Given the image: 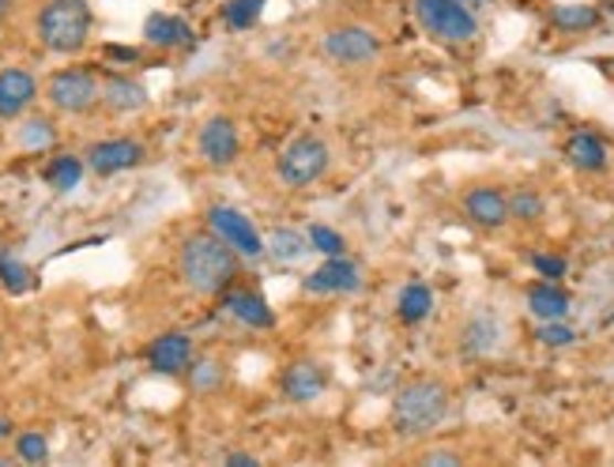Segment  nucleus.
<instances>
[{"mask_svg":"<svg viewBox=\"0 0 614 467\" xmlns=\"http://www.w3.org/2000/svg\"><path fill=\"white\" fill-rule=\"evenodd\" d=\"M178 272L192 295L223 298L226 290H231V283L237 279V272H242V256L208 226V231H197L181 242Z\"/></svg>","mask_w":614,"mask_h":467,"instance_id":"1","label":"nucleus"},{"mask_svg":"<svg viewBox=\"0 0 614 467\" xmlns=\"http://www.w3.org/2000/svg\"><path fill=\"white\" fill-rule=\"evenodd\" d=\"M453 411V389L437 378H419L392 396L389 426L396 437H426L448 418Z\"/></svg>","mask_w":614,"mask_h":467,"instance_id":"2","label":"nucleus"},{"mask_svg":"<svg viewBox=\"0 0 614 467\" xmlns=\"http://www.w3.org/2000/svg\"><path fill=\"white\" fill-rule=\"evenodd\" d=\"M91 26H95V12H91V0H45L39 8V42L57 57H72L91 42Z\"/></svg>","mask_w":614,"mask_h":467,"instance_id":"3","label":"nucleus"},{"mask_svg":"<svg viewBox=\"0 0 614 467\" xmlns=\"http://www.w3.org/2000/svg\"><path fill=\"white\" fill-rule=\"evenodd\" d=\"M328 170H332V148H328V140L325 136H317V132L295 136V140H290L276 159L279 185L295 189V192L317 185Z\"/></svg>","mask_w":614,"mask_h":467,"instance_id":"4","label":"nucleus"},{"mask_svg":"<svg viewBox=\"0 0 614 467\" xmlns=\"http://www.w3.org/2000/svg\"><path fill=\"white\" fill-rule=\"evenodd\" d=\"M415 20L430 39L445 45H464L479 39V20L464 0H415Z\"/></svg>","mask_w":614,"mask_h":467,"instance_id":"5","label":"nucleus"},{"mask_svg":"<svg viewBox=\"0 0 614 467\" xmlns=\"http://www.w3.org/2000/svg\"><path fill=\"white\" fill-rule=\"evenodd\" d=\"M317 50L332 64H339V68H362V64L381 57L384 39L362 23H336L328 31H320Z\"/></svg>","mask_w":614,"mask_h":467,"instance_id":"6","label":"nucleus"},{"mask_svg":"<svg viewBox=\"0 0 614 467\" xmlns=\"http://www.w3.org/2000/svg\"><path fill=\"white\" fill-rule=\"evenodd\" d=\"M45 98H50V106L57 114L84 117L103 103V84H98V76L91 68H61L45 84Z\"/></svg>","mask_w":614,"mask_h":467,"instance_id":"7","label":"nucleus"},{"mask_svg":"<svg viewBox=\"0 0 614 467\" xmlns=\"http://www.w3.org/2000/svg\"><path fill=\"white\" fill-rule=\"evenodd\" d=\"M460 215L467 219V226L483 234H498L512 223L509 219V189L498 185V181H475L460 192Z\"/></svg>","mask_w":614,"mask_h":467,"instance_id":"8","label":"nucleus"},{"mask_svg":"<svg viewBox=\"0 0 614 467\" xmlns=\"http://www.w3.org/2000/svg\"><path fill=\"white\" fill-rule=\"evenodd\" d=\"M197 151H200V159H204L208 167L226 170V167H234L237 155H242V132H237V125L226 114H215V117H208V121L200 125Z\"/></svg>","mask_w":614,"mask_h":467,"instance_id":"9","label":"nucleus"},{"mask_svg":"<svg viewBox=\"0 0 614 467\" xmlns=\"http://www.w3.org/2000/svg\"><path fill=\"white\" fill-rule=\"evenodd\" d=\"M208 226H212V231L223 237V242L231 245L237 256H245V261H256V256H264V237H261V231H256L253 219L242 215L237 208H226V204L208 208Z\"/></svg>","mask_w":614,"mask_h":467,"instance_id":"10","label":"nucleus"},{"mask_svg":"<svg viewBox=\"0 0 614 467\" xmlns=\"http://www.w3.org/2000/svg\"><path fill=\"white\" fill-rule=\"evenodd\" d=\"M328 384H332V373H328V365L317 359H298L279 373V392L290 404H301V407L325 396Z\"/></svg>","mask_w":614,"mask_h":467,"instance_id":"11","label":"nucleus"},{"mask_svg":"<svg viewBox=\"0 0 614 467\" xmlns=\"http://www.w3.org/2000/svg\"><path fill=\"white\" fill-rule=\"evenodd\" d=\"M301 287H306V295H320V298L354 295V290H362V268L351 256H325V264L309 272Z\"/></svg>","mask_w":614,"mask_h":467,"instance_id":"12","label":"nucleus"},{"mask_svg":"<svg viewBox=\"0 0 614 467\" xmlns=\"http://www.w3.org/2000/svg\"><path fill=\"white\" fill-rule=\"evenodd\" d=\"M148 151H144L140 140H128V136H117V140H98L95 148L87 151V170L98 173V178H114V173L144 167Z\"/></svg>","mask_w":614,"mask_h":467,"instance_id":"13","label":"nucleus"},{"mask_svg":"<svg viewBox=\"0 0 614 467\" xmlns=\"http://www.w3.org/2000/svg\"><path fill=\"white\" fill-rule=\"evenodd\" d=\"M39 98V79L27 68H0V121H20Z\"/></svg>","mask_w":614,"mask_h":467,"instance_id":"14","label":"nucleus"},{"mask_svg":"<svg viewBox=\"0 0 614 467\" xmlns=\"http://www.w3.org/2000/svg\"><path fill=\"white\" fill-rule=\"evenodd\" d=\"M565 159L573 170L581 173H607L611 170V148L603 144V136H595L592 128H576L565 140Z\"/></svg>","mask_w":614,"mask_h":467,"instance_id":"15","label":"nucleus"},{"mask_svg":"<svg viewBox=\"0 0 614 467\" xmlns=\"http://www.w3.org/2000/svg\"><path fill=\"white\" fill-rule=\"evenodd\" d=\"M148 365L155 373H167V378H178L192 365V340L186 332H162L159 340H151L148 347Z\"/></svg>","mask_w":614,"mask_h":467,"instance_id":"16","label":"nucleus"},{"mask_svg":"<svg viewBox=\"0 0 614 467\" xmlns=\"http://www.w3.org/2000/svg\"><path fill=\"white\" fill-rule=\"evenodd\" d=\"M460 354L467 359H490L494 351L501 347V325L494 314H472L460 328Z\"/></svg>","mask_w":614,"mask_h":467,"instance_id":"17","label":"nucleus"},{"mask_svg":"<svg viewBox=\"0 0 614 467\" xmlns=\"http://www.w3.org/2000/svg\"><path fill=\"white\" fill-rule=\"evenodd\" d=\"M573 309V298L565 287H558V279H539L528 287V314L536 320H565Z\"/></svg>","mask_w":614,"mask_h":467,"instance_id":"18","label":"nucleus"},{"mask_svg":"<svg viewBox=\"0 0 614 467\" xmlns=\"http://www.w3.org/2000/svg\"><path fill=\"white\" fill-rule=\"evenodd\" d=\"M103 106L109 114H140V109H148V87L117 72L103 84Z\"/></svg>","mask_w":614,"mask_h":467,"instance_id":"19","label":"nucleus"},{"mask_svg":"<svg viewBox=\"0 0 614 467\" xmlns=\"http://www.w3.org/2000/svg\"><path fill=\"white\" fill-rule=\"evenodd\" d=\"M226 314L234 320H242L245 328H276V314L256 290H226L223 295Z\"/></svg>","mask_w":614,"mask_h":467,"instance_id":"20","label":"nucleus"},{"mask_svg":"<svg viewBox=\"0 0 614 467\" xmlns=\"http://www.w3.org/2000/svg\"><path fill=\"white\" fill-rule=\"evenodd\" d=\"M430 314H434V290H430V283H423V279L407 283L396 298V317L403 320V325L419 328V325H426Z\"/></svg>","mask_w":614,"mask_h":467,"instance_id":"21","label":"nucleus"},{"mask_svg":"<svg viewBox=\"0 0 614 467\" xmlns=\"http://www.w3.org/2000/svg\"><path fill=\"white\" fill-rule=\"evenodd\" d=\"M144 42L162 45V50L189 45L192 42V26L186 20H178V15H170V12H155V15H148V23H144Z\"/></svg>","mask_w":614,"mask_h":467,"instance_id":"22","label":"nucleus"},{"mask_svg":"<svg viewBox=\"0 0 614 467\" xmlns=\"http://www.w3.org/2000/svg\"><path fill=\"white\" fill-rule=\"evenodd\" d=\"M509 219L520 226H536L547 219V197L536 185H517L509 189Z\"/></svg>","mask_w":614,"mask_h":467,"instance_id":"23","label":"nucleus"},{"mask_svg":"<svg viewBox=\"0 0 614 467\" xmlns=\"http://www.w3.org/2000/svg\"><path fill=\"white\" fill-rule=\"evenodd\" d=\"M603 20V8L600 4H558L551 12V23L558 26L562 34H584V31H595Z\"/></svg>","mask_w":614,"mask_h":467,"instance_id":"24","label":"nucleus"},{"mask_svg":"<svg viewBox=\"0 0 614 467\" xmlns=\"http://www.w3.org/2000/svg\"><path fill=\"white\" fill-rule=\"evenodd\" d=\"M309 250H314V245H309V234L287 231V226H283V231H272V237L264 242V253H272L279 264H295V261H301V256H306Z\"/></svg>","mask_w":614,"mask_h":467,"instance_id":"25","label":"nucleus"},{"mask_svg":"<svg viewBox=\"0 0 614 467\" xmlns=\"http://www.w3.org/2000/svg\"><path fill=\"white\" fill-rule=\"evenodd\" d=\"M84 170H87L84 159H76V155H57V159H50V167H45V181L57 192H72L84 181Z\"/></svg>","mask_w":614,"mask_h":467,"instance_id":"26","label":"nucleus"},{"mask_svg":"<svg viewBox=\"0 0 614 467\" xmlns=\"http://www.w3.org/2000/svg\"><path fill=\"white\" fill-rule=\"evenodd\" d=\"M264 0H226L223 4V23L231 31H250V26L261 23Z\"/></svg>","mask_w":614,"mask_h":467,"instance_id":"27","label":"nucleus"},{"mask_svg":"<svg viewBox=\"0 0 614 467\" xmlns=\"http://www.w3.org/2000/svg\"><path fill=\"white\" fill-rule=\"evenodd\" d=\"M15 140H20V148H27V151H39V148H50V144L57 140V128H53L50 117H31V121H23Z\"/></svg>","mask_w":614,"mask_h":467,"instance_id":"28","label":"nucleus"},{"mask_svg":"<svg viewBox=\"0 0 614 467\" xmlns=\"http://www.w3.org/2000/svg\"><path fill=\"white\" fill-rule=\"evenodd\" d=\"M15 456H20L23 464H42L45 456H50V442H45L42 429H27V434L15 437Z\"/></svg>","mask_w":614,"mask_h":467,"instance_id":"29","label":"nucleus"},{"mask_svg":"<svg viewBox=\"0 0 614 467\" xmlns=\"http://www.w3.org/2000/svg\"><path fill=\"white\" fill-rule=\"evenodd\" d=\"M309 245H314L317 253H325V256H343L347 253V242H343V234L332 231V226H325V223H314L309 226Z\"/></svg>","mask_w":614,"mask_h":467,"instance_id":"30","label":"nucleus"},{"mask_svg":"<svg viewBox=\"0 0 614 467\" xmlns=\"http://www.w3.org/2000/svg\"><path fill=\"white\" fill-rule=\"evenodd\" d=\"M0 283H4L12 295H23V290L31 287V268H27L23 261H15V256H0Z\"/></svg>","mask_w":614,"mask_h":467,"instance_id":"31","label":"nucleus"},{"mask_svg":"<svg viewBox=\"0 0 614 467\" xmlns=\"http://www.w3.org/2000/svg\"><path fill=\"white\" fill-rule=\"evenodd\" d=\"M539 343H547V347H570L576 343V332L565 320H539Z\"/></svg>","mask_w":614,"mask_h":467,"instance_id":"32","label":"nucleus"},{"mask_svg":"<svg viewBox=\"0 0 614 467\" xmlns=\"http://www.w3.org/2000/svg\"><path fill=\"white\" fill-rule=\"evenodd\" d=\"M528 261H531V268L539 272V279H565V272H570V261L554 253H531Z\"/></svg>","mask_w":614,"mask_h":467,"instance_id":"33","label":"nucleus"},{"mask_svg":"<svg viewBox=\"0 0 614 467\" xmlns=\"http://www.w3.org/2000/svg\"><path fill=\"white\" fill-rule=\"evenodd\" d=\"M219 381H223L219 362H192V384H197V389H215Z\"/></svg>","mask_w":614,"mask_h":467,"instance_id":"34","label":"nucleus"},{"mask_svg":"<svg viewBox=\"0 0 614 467\" xmlns=\"http://www.w3.org/2000/svg\"><path fill=\"white\" fill-rule=\"evenodd\" d=\"M419 464H426V467H456V464H464V456L453 453V448H430V453L419 456Z\"/></svg>","mask_w":614,"mask_h":467,"instance_id":"35","label":"nucleus"},{"mask_svg":"<svg viewBox=\"0 0 614 467\" xmlns=\"http://www.w3.org/2000/svg\"><path fill=\"white\" fill-rule=\"evenodd\" d=\"M223 464H231V467H253V464H261V460H256L253 453H226Z\"/></svg>","mask_w":614,"mask_h":467,"instance_id":"36","label":"nucleus"},{"mask_svg":"<svg viewBox=\"0 0 614 467\" xmlns=\"http://www.w3.org/2000/svg\"><path fill=\"white\" fill-rule=\"evenodd\" d=\"M8 434H12V426H8V423H4V418H0V442H4V437H8Z\"/></svg>","mask_w":614,"mask_h":467,"instance_id":"37","label":"nucleus"},{"mask_svg":"<svg viewBox=\"0 0 614 467\" xmlns=\"http://www.w3.org/2000/svg\"><path fill=\"white\" fill-rule=\"evenodd\" d=\"M600 8H603V12H611V15H614V0H600Z\"/></svg>","mask_w":614,"mask_h":467,"instance_id":"38","label":"nucleus"},{"mask_svg":"<svg viewBox=\"0 0 614 467\" xmlns=\"http://www.w3.org/2000/svg\"><path fill=\"white\" fill-rule=\"evenodd\" d=\"M12 8V0H0V20H4V12Z\"/></svg>","mask_w":614,"mask_h":467,"instance_id":"39","label":"nucleus"},{"mask_svg":"<svg viewBox=\"0 0 614 467\" xmlns=\"http://www.w3.org/2000/svg\"><path fill=\"white\" fill-rule=\"evenodd\" d=\"M472 4H475V0H472Z\"/></svg>","mask_w":614,"mask_h":467,"instance_id":"40","label":"nucleus"}]
</instances>
